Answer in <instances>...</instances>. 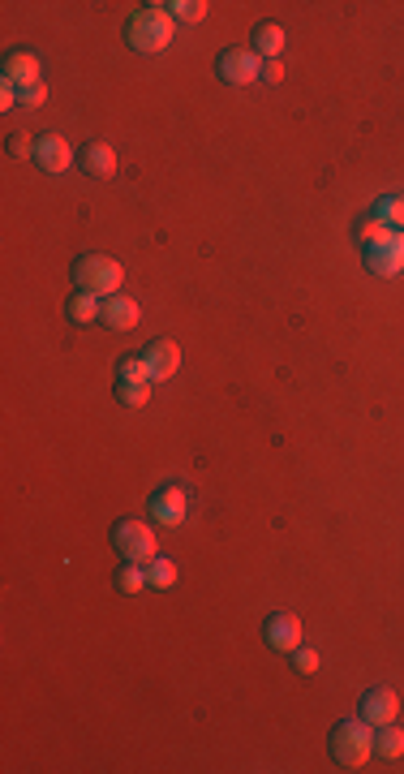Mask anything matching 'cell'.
<instances>
[{
	"mask_svg": "<svg viewBox=\"0 0 404 774\" xmlns=\"http://www.w3.org/2000/svg\"><path fill=\"white\" fill-rule=\"evenodd\" d=\"M172 31H177V22H172L168 5L160 0H151V5H142L138 13H129L125 22V43L134 52H164L172 43Z\"/></svg>",
	"mask_w": 404,
	"mask_h": 774,
	"instance_id": "6da1fadb",
	"label": "cell"
},
{
	"mask_svg": "<svg viewBox=\"0 0 404 774\" xmlns=\"http://www.w3.org/2000/svg\"><path fill=\"white\" fill-rule=\"evenodd\" d=\"M74 284H78V293H95L99 301L117 297L121 284H125V267L117 263V258H108V254H78Z\"/></svg>",
	"mask_w": 404,
	"mask_h": 774,
	"instance_id": "7a4b0ae2",
	"label": "cell"
},
{
	"mask_svg": "<svg viewBox=\"0 0 404 774\" xmlns=\"http://www.w3.org/2000/svg\"><path fill=\"white\" fill-rule=\"evenodd\" d=\"M327 749H331V757H336V766L357 770L374 753V731H370L366 719H344V723L331 727Z\"/></svg>",
	"mask_w": 404,
	"mask_h": 774,
	"instance_id": "3957f363",
	"label": "cell"
},
{
	"mask_svg": "<svg viewBox=\"0 0 404 774\" xmlns=\"http://www.w3.org/2000/svg\"><path fill=\"white\" fill-rule=\"evenodd\" d=\"M112 547H117V555L125 559V564H142L147 568L155 555H160V538H155V529L151 525H142V521H117L112 525Z\"/></svg>",
	"mask_w": 404,
	"mask_h": 774,
	"instance_id": "277c9868",
	"label": "cell"
},
{
	"mask_svg": "<svg viewBox=\"0 0 404 774\" xmlns=\"http://www.w3.org/2000/svg\"><path fill=\"white\" fill-rule=\"evenodd\" d=\"M263 74V56L254 48H224L215 56V78L228 82V86H250Z\"/></svg>",
	"mask_w": 404,
	"mask_h": 774,
	"instance_id": "5b68a950",
	"label": "cell"
},
{
	"mask_svg": "<svg viewBox=\"0 0 404 774\" xmlns=\"http://www.w3.org/2000/svg\"><path fill=\"white\" fill-rule=\"evenodd\" d=\"M366 271L370 276H400L404 271V233H387L383 241H374V246H366Z\"/></svg>",
	"mask_w": 404,
	"mask_h": 774,
	"instance_id": "8992f818",
	"label": "cell"
},
{
	"mask_svg": "<svg viewBox=\"0 0 404 774\" xmlns=\"http://www.w3.org/2000/svg\"><path fill=\"white\" fill-rule=\"evenodd\" d=\"M147 512H151V521H155V525L177 529V525L185 521V512H190V499H185L181 486H160V491L147 499Z\"/></svg>",
	"mask_w": 404,
	"mask_h": 774,
	"instance_id": "52a82bcc",
	"label": "cell"
},
{
	"mask_svg": "<svg viewBox=\"0 0 404 774\" xmlns=\"http://www.w3.org/2000/svg\"><path fill=\"white\" fill-rule=\"evenodd\" d=\"M263 641L271 645V650H280V654H293L301 645V620L293 611H271L263 620Z\"/></svg>",
	"mask_w": 404,
	"mask_h": 774,
	"instance_id": "ba28073f",
	"label": "cell"
},
{
	"mask_svg": "<svg viewBox=\"0 0 404 774\" xmlns=\"http://www.w3.org/2000/svg\"><path fill=\"white\" fill-rule=\"evenodd\" d=\"M0 82H9V86H35L43 82V65H39V56L35 52H26V48H13L5 52V65H0Z\"/></svg>",
	"mask_w": 404,
	"mask_h": 774,
	"instance_id": "9c48e42d",
	"label": "cell"
},
{
	"mask_svg": "<svg viewBox=\"0 0 404 774\" xmlns=\"http://www.w3.org/2000/svg\"><path fill=\"white\" fill-rule=\"evenodd\" d=\"M396 714H400V697H396V688H387V684H374L362 693V719L370 727H383V723H396Z\"/></svg>",
	"mask_w": 404,
	"mask_h": 774,
	"instance_id": "30bf717a",
	"label": "cell"
},
{
	"mask_svg": "<svg viewBox=\"0 0 404 774\" xmlns=\"http://www.w3.org/2000/svg\"><path fill=\"white\" fill-rule=\"evenodd\" d=\"M142 357H147L155 383H164V379H172L181 370V349H177V340H168V336H155L147 349H142Z\"/></svg>",
	"mask_w": 404,
	"mask_h": 774,
	"instance_id": "8fae6325",
	"label": "cell"
},
{
	"mask_svg": "<svg viewBox=\"0 0 404 774\" xmlns=\"http://www.w3.org/2000/svg\"><path fill=\"white\" fill-rule=\"evenodd\" d=\"M35 164L43 172H65L69 164H74V147H69L61 134H39L35 138Z\"/></svg>",
	"mask_w": 404,
	"mask_h": 774,
	"instance_id": "7c38bea8",
	"label": "cell"
},
{
	"mask_svg": "<svg viewBox=\"0 0 404 774\" xmlns=\"http://www.w3.org/2000/svg\"><path fill=\"white\" fill-rule=\"evenodd\" d=\"M78 164H82L86 177H95V181L117 177V151H112L108 142H86V147L78 151Z\"/></svg>",
	"mask_w": 404,
	"mask_h": 774,
	"instance_id": "4fadbf2b",
	"label": "cell"
},
{
	"mask_svg": "<svg viewBox=\"0 0 404 774\" xmlns=\"http://www.w3.org/2000/svg\"><path fill=\"white\" fill-rule=\"evenodd\" d=\"M138 319H142V310H138L134 297H125V293L104 297V314H99V323H104L108 332H129V327H138Z\"/></svg>",
	"mask_w": 404,
	"mask_h": 774,
	"instance_id": "5bb4252c",
	"label": "cell"
},
{
	"mask_svg": "<svg viewBox=\"0 0 404 774\" xmlns=\"http://www.w3.org/2000/svg\"><path fill=\"white\" fill-rule=\"evenodd\" d=\"M250 43H254V52L263 56V61H280V52H284L288 35H284V26H280V22H258Z\"/></svg>",
	"mask_w": 404,
	"mask_h": 774,
	"instance_id": "9a60e30c",
	"label": "cell"
},
{
	"mask_svg": "<svg viewBox=\"0 0 404 774\" xmlns=\"http://www.w3.org/2000/svg\"><path fill=\"white\" fill-rule=\"evenodd\" d=\"M65 314H69V323H74V327L99 323V314H104V301H99L95 293H74V297L65 301Z\"/></svg>",
	"mask_w": 404,
	"mask_h": 774,
	"instance_id": "2e32d148",
	"label": "cell"
},
{
	"mask_svg": "<svg viewBox=\"0 0 404 774\" xmlns=\"http://www.w3.org/2000/svg\"><path fill=\"white\" fill-rule=\"evenodd\" d=\"M370 215H379L387 228H404V194H383V198H374Z\"/></svg>",
	"mask_w": 404,
	"mask_h": 774,
	"instance_id": "e0dca14e",
	"label": "cell"
},
{
	"mask_svg": "<svg viewBox=\"0 0 404 774\" xmlns=\"http://www.w3.org/2000/svg\"><path fill=\"white\" fill-rule=\"evenodd\" d=\"M112 585H117V594H142L147 590V568L142 564H121L117 568V577H112Z\"/></svg>",
	"mask_w": 404,
	"mask_h": 774,
	"instance_id": "ac0fdd59",
	"label": "cell"
},
{
	"mask_svg": "<svg viewBox=\"0 0 404 774\" xmlns=\"http://www.w3.org/2000/svg\"><path fill=\"white\" fill-rule=\"evenodd\" d=\"M374 753H379V757H400L404 753V727L383 723L379 731H374Z\"/></svg>",
	"mask_w": 404,
	"mask_h": 774,
	"instance_id": "d6986e66",
	"label": "cell"
},
{
	"mask_svg": "<svg viewBox=\"0 0 404 774\" xmlns=\"http://www.w3.org/2000/svg\"><path fill=\"white\" fill-rule=\"evenodd\" d=\"M147 585L151 590H172V585H177V564H172L168 555H155L147 564Z\"/></svg>",
	"mask_w": 404,
	"mask_h": 774,
	"instance_id": "ffe728a7",
	"label": "cell"
},
{
	"mask_svg": "<svg viewBox=\"0 0 404 774\" xmlns=\"http://www.w3.org/2000/svg\"><path fill=\"white\" fill-rule=\"evenodd\" d=\"M207 0H168V13H172V22H190L198 26L202 18H207Z\"/></svg>",
	"mask_w": 404,
	"mask_h": 774,
	"instance_id": "44dd1931",
	"label": "cell"
},
{
	"mask_svg": "<svg viewBox=\"0 0 404 774\" xmlns=\"http://www.w3.org/2000/svg\"><path fill=\"white\" fill-rule=\"evenodd\" d=\"M117 400L125 409H142L151 400V383H129V379H117Z\"/></svg>",
	"mask_w": 404,
	"mask_h": 774,
	"instance_id": "7402d4cb",
	"label": "cell"
},
{
	"mask_svg": "<svg viewBox=\"0 0 404 774\" xmlns=\"http://www.w3.org/2000/svg\"><path fill=\"white\" fill-rule=\"evenodd\" d=\"M117 379H129V383H155L151 379V366H147V357H121L117 362Z\"/></svg>",
	"mask_w": 404,
	"mask_h": 774,
	"instance_id": "603a6c76",
	"label": "cell"
},
{
	"mask_svg": "<svg viewBox=\"0 0 404 774\" xmlns=\"http://www.w3.org/2000/svg\"><path fill=\"white\" fill-rule=\"evenodd\" d=\"M353 233H357V241H362V246H374V241H383L387 237V224L379 220V215H362V220L353 224Z\"/></svg>",
	"mask_w": 404,
	"mask_h": 774,
	"instance_id": "cb8c5ba5",
	"label": "cell"
},
{
	"mask_svg": "<svg viewBox=\"0 0 404 774\" xmlns=\"http://www.w3.org/2000/svg\"><path fill=\"white\" fill-rule=\"evenodd\" d=\"M293 667L301 671V676H314V671L323 667V658H319V650H314V645H306V641H301L297 650H293Z\"/></svg>",
	"mask_w": 404,
	"mask_h": 774,
	"instance_id": "d4e9b609",
	"label": "cell"
},
{
	"mask_svg": "<svg viewBox=\"0 0 404 774\" xmlns=\"http://www.w3.org/2000/svg\"><path fill=\"white\" fill-rule=\"evenodd\" d=\"M5 151L13 155V160H26V155H31V160H35V138H31V134H9Z\"/></svg>",
	"mask_w": 404,
	"mask_h": 774,
	"instance_id": "484cf974",
	"label": "cell"
},
{
	"mask_svg": "<svg viewBox=\"0 0 404 774\" xmlns=\"http://www.w3.org/2000/svg\"><path fill=\"white\" fill-rule=\"evenodd\" d=\"M43 99H48V86H43V82L22 86V91H18V104H22V108H39Z\"/></svg>",
	"mask_w": 404,
	"mask_h": 774,
	"instance_id": "4316f807",
	"label": "cell"
},
{
	"mask_svg": "<svg viewBox=\"0 0 404 774\" xmlns=\"http://www.w3.org/2000/svg\"><path fill=\"white\" fill-rule=\"evenodd\" d=\"M258 78L271 82V86L284 82V61H263V74H258Z\"/></svg>",
	"mask_w": 404,
	"mask_h": 774,
	"instance_id": "83f0119b",
	"label": "cell"
},
{
	"mask_svg": "<svg viewBox=\"0 0 404 774\" xmlns=\"http://www.w3.org/2000/svg\"><path fill=\"white\" fill-rule=\"evenodd\" d=\"M13 104H18V86H9V82H0V108H13Z\"/></svg>",
	"mask_w": 404,
	"mask_h": 774,
	"instance_id": "f1b7e54d",
	"label": "cell"
}]
</instances>
